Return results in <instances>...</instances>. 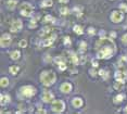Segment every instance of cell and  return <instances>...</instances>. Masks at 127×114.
Returning a JSON list of instances; mask_svg holds the SVG:
<instances>
[{
  "label": "cell",
  "instance_id": "cell-7",
  "mask_svg": "<svg viewBox=\"0 0 127 114\" xmlns=\"http://www.w3.org/2000/svg\"><path fill=\"white\" fill-rule=\"evenodd\" d=\"M22 27V23L21 21H19V20H17V21H14L13 23L11 24V27H10V29H11V32H17L20 31Z\"/></svg>",
  "mask_w": 127,
  "mask_h": 114
},
{
  "label": "cell",
  "instance_id": "cell-5",
  "mask_svg": "<svg viewBox=\"0 0 127 114\" xmlns=\"http://www.w3.org/2000/svg\"><path fill=\"white\" fill-rule=\"evenodd\" d=\"M22 93L26 97H32V96L35 93V89L31 86H26V87H23L22 88Z\"/></svg>",
  "mask_w": 127,
  "mask_h": 114
},
{
  "label": "cell",
  "instance_id": "cell-24",
  "mask_svg": "<svg viewBox=\"0 0 127 114\" xmlns=\"http://www.w3.org/2000/svg\"><path fill=\"white\" fill-rule=\"evenodd\" d=\"M6 99H8V97H6V96H1V104H5L6 103Z\"/></svg>",
  "mask_w": 127,
  "mask_h": 114
},
{
  "label": "cell",
  "instance_id": "cell-30",
  "mask_svg": "<svg viewBox=\"0 0 127 114\" xmlns=\"http://www.w3.org/2000/svg\"><path fill=\"white\" fill-rule=\"evenodd\" d=\"M92 64H94V66H97V65H98V63H97V62H92Z\"/></svg>",
  "mask_w": 127,
  "mask_h": 114
},
{
  "label": "cell",
  "instance_id": "cell-26",
  "mask_svg": "<svg viewBox=\"0 0 127 114\" xmlns=\"http://www.w3.org/2000/svg\"><path fill=\"white\" fill-rule=\"evenodd\" d=\"M122 39H123V43H124L125 45H127V35H125L124 37L122 38Z\"/></svg>",
  "mask_w": 127,
  "mask_h": 114
},
{
  "label": "cell",
  "instance_id": "cell-31",
  "mask_svg": "<svg viewBox=\"0 0 127 114\" xmlns=\"http://www.w3.org/2000/svg\"><path fill=\"white\" fill-rule=\"evenodd\" d=\"M61 1H62V2H65V1H66V0H61Z\"/></svg>",
  "mask_w": 127,
  "mask_h": 114
},
{
  "label": "cell",
  "instance_id": "cell-29",
  "mask_svg": "<svg viewBox=\"0 0 127 114\" xmlns=\"http://www.w3.org/2000/svg\"><path fill=\"white\" fill-rule=\"evenodd\" d=\"M46 111H44V110H39V111H38V113H45Z\"/></svg>",
  "mask_w": 127,
  "mask_h": 114
},
{
  "label": "cell",
  "instance_id": "cell-14",
  "mask_svg": "<svg viewBox=\"0 0 127 114\" xmlns=\"http://www.w3.org/2000/svg\"><path fill=\"white\" fill-rule=\"evenodd\" d=\"M45 39H46V40L44 41V43H42V45H44V46H49V45H51V43H53V40H54V36L51 38V39H50V38H45Z\"/></svg>",
  "mask_w": 127,
  "mask_h": 114
},
{
  "label": "cell",
  "instance_id": "cell-6",
  "mask_svg": "<svg viewBox=\"0 0 127 114\" xmlns=\"http://www.w3.org/2000/svg\"><path fill=\"white\" fill-rule=\"evenodd\" d=\"M11 43V36L9 34H3L1 39H0V43H1V47H7L9 43Z\"/></svg>",
  "mask_w": 127,
  "mask_h": 114
},
{
  "label": "cell",
  "instance_id": "cell-15",
  "mask_svg": "<svg viewBox=\"0 0 127 114\" xmlns=\"http://www.w3.org/2000/svg\"><path fill=\"white\" fill-rule=\"evenodd\" d=\"M11 58L13 60H17L20 58V51H17V50H15V51H13V52L11 53Z\"/></svg>",
  "mask_w": 127,
  "mask_h": 114
},
{
  "label": "cell",
  "instance_id": "cell-28",
  "mask_svg": "<svg viewBox=\"0 0 127 114\" xmlns=\"http://www.w3.org/2000/svg\"><path fill=\"white\" fill-rule=\"evenodd\" d=\"M72 60H73V62H74V63H76V62H77V58H75L74 55L72 57Z\"/></svg>",
  "mask_w": 127,
  "mask_h": 114
},
{
  "label": "cell",
  "instance_id": "cell-17",
  "mask_svg": "<svg viewBox=\"0 0 127 114\" xmlns=\"http://www.w3.org/2000/svg\"><path fill=\"white\" fill-rule=\"evenodd\" d=\"M42 7H51L52 5V1L51 0H46V1H44L42 2Z\"/></svg>",
  "mask_w": 127,
  "mask_h": 114
},
{
  "label": "cell",
  "instance_id": "cell-22",
  "mask_svg": "<svg viewBox=\"0 0 127 114\" xmlns=\"http://www.w3.org/2000/svg\"><path fill=\"white\" fill-rule=\"evenodd\" d=\"M26 46H27V43H26V40H21V41H20V47L24 48V47H26Z\"/></svg>",
  "mask_w": 127,
  "mask_h": 114
},
{
  "label": "cell",
  "instance_id": "cell-12",
  "mask_svg": "<svg viewBox=\"0 0 127 114\" xmlns=\"http://www.w3.org/2000/svg\"><path fill=\"white\" fill-rule=\"evenodd\" d=\"M83 104V100L79 99V98H75V99L73 100V105L76 108H80Z\"/></svg>",
  "mask_w": 127,
  "mask_h": 114
},
{
  "label": "cell",
  "instance_id": "cell-25",
  "mask_svg": "<svg viewBox=\"0 0 127 114\" xmlns=\"http://www.w3.org/2000/svg\"><path fill=\"white\" fill-rule=\"evenodd\" d=\"M123 100V96H117V97H116V99H115V102H118V101H122Z\"/></svg>",
  "mask_w": 127,
  "mask_h": 114
},
{
  "label": "cell",
  "instance_id": "cell-3",
  "mask_svg": "<svg viewBox=\"0 0 127 114\" xmlns=\"http://www.w3.org/2000/svg\"><path fill=\"white\" fill-rule=\"evenodd\" d=\"M32 12H33V8L28 5V3L22 5V7H21V14L22 15H24V16H29V15L32 14Z\"/></svg>",
  "mask_w": 127,
  "mask_h": 114
},
{
  "label": "cell",
  "instance_id": "cell-2",
  "mask_svg": "<svg viewBox=\"0 0 127 114\" xmlns=\"http://www.w3.org/2000/svg\"><path fill=\"white\" fill-rule=\"evenodd\" d=\"M111 55H112V50L109 47H103L101 51H99V53H98V57L100 59L101 58L102 59H106V58H110Z\"/></svg>",
  "mask_w": 127,
  "mask_h": 114
},
{
  "label": "cell",
  "instance_id": "cell-27",
  "mask_svg": "<svg viewBox=\"0 0 127 114\" xmlns=\"http://www.w3.org/2000/svg\"><path fill=\"white\" fill-rule=\"evenodd\" d=\"M61 12H62V14H65L66 12H67V10H66L65 8H63V9H61Z\"/></svg>",
  "mask_w": 127,
  "mask_h": 114
},
{
  "label": "cell",
  "instance_id": "cell-23",
  "mask_svg": "<svg viewBox=\"0 0 127 114\" xmlns=\"http://www.w3.org/2000/svg\"><path fill=\"white\" fill-rule=\"evenodd\" d=\"M45 21H46V22H52V21H53V17H52V16H49V15H47V16L45 17Z\"/></svg>",
  "mask_w": 127,
  "mask_h": 114
},
{
  "label": "cell",
  "instance_id": "cell-10",
  "mask_svg": "<svg viewBox=\"0 0 127 114\" xmlns=\"http://www.w3.org/2000/svg\"><path fill=\"white\" fill-rule=\"evenodd\" d=\"M42 99H44V101L45 102H50L52 99H53V96H52V93H50V92H45L44 95H42Z\"/></svg>",
  "mask_w": 127,
  "mask_h": 114
},
{
  "label": "cell",
  "instance_id": "cell-19",
  "mask_svg": "<svg viewBox=\"0 0 127 114\" xmlns=\"http://www.w3.org/2000/svg\"><path fill=\"white\" fill-rule=\"evenodd\" d=\"M74 31H75L77 34H83L82 27H80V26H75V27H74Z\"/></svg>",
  "mask_w": 127,
  "mask_h": 114
},
{
  "label": "cell",
  "instance_id": "cell-9",
  "mask_svg": "<svg viewBox=\"0 0 127 114\" xmlns=\"http://www.w3.org/2000/svg\"><path fill=\"white\" fill-rule=\"evenodd\" d=\"M61 90L63 91V92H70V91L72 90V85H71L70 83L63 84V85L61 86Z\"/></svg>",
  "mask_w": 127,
  "mask_h": 114
},
{
  "label": "cell",
  "instance_id": "cell-11",
  "mask_svg": "<svg viewBox=\"0 0 127 114\" xmlns=\"http://www.w3.org/2000/svg\"><path fill=\"white\" fill-rule=\"evenodd\" d=\"M115 77H116L117 81H123V83H124V79L126 78V74H125L124 72H117V73L115 74Z\"/></svg>",
  "mask_w": 127,
  "mask_h": 114
},
{
  "label": "cell",
  "instance_id": "cell-32",
  "mask_svg": "<svg viewBox=\"0 0 127 114\" xmlns=\"http://www.w3.org/2000/svg\"><path fill=\"white\" fill-rule=\"evenodd\" d=\"M126 112H127V107H126Z\"/></svg>",
  "mask_w": 127,
  "mask_h": 114
},
{
  "label": "cell",
  "instance_id": "cell-21",
  "mask_svg": "<svg viewBox=\"0 0 127 114\" xmlns=\"http://www.w3.org/2000/svg\"><path fill=\"white\" fill-rule=\"evenodd\" d=\"M59 67H60V70H65L66 69V65H65V63L64 62H61V63H59Z\"/></svg>",
  "mask_w": 127,
  "mask_h": 114
},
{
  "label": "cell",
  "instance_id": "cell-20",
  "mask_svg": "<svg viewBox=\"0 0 127 114\" xmlns=\"http://www.w3.org/2000/svg\"><path fill=\"white\" fill-rule=\"evenodd\" d=\"M122 87H123V81H116V84H115V88H116V89L122 88Z\"/></svg>",
  "mask_w": 127,
  "mask_h": 114
},
{
  "label": "cell",
  "instance_id": "cell-16",
  "mask_svg": "<svg viewBox=\"0 0 127 114\" xmlns=\"http://www.w3.org/2000/svg\"><path fill=\"white\" fill-rule=\"evenodd\" d=\"M20 67L19 66H11L10 67V72H11V74H17V72H19Z\"/></svg>",
  "mask_w": 127,
  "mask_h": 114
},
{
  "label": "cell",
  "instance_id": "cell-18",
  "mask_svg": "<svg viewBox=\"0 0 127 114\" xmlns=\"http://www.w3.org/2000/svg\"><path fill=\"white\" fill-rule=\"evenodd\" d=\"M8 84H9V81H8V78H2V79H1V83H0V85L2 86V87H6Z\"/></svg>",
  "mask_w": 127,
  "mask_h": 114
},
{
  "label": "cell",
  "instance_id": "cell-4",
  "mask_svg": "<svg viewBox=\"0 0 127 114\" xmlns=\"http://www.w3.org/2000/svg\"><path fill=\"white\" fill-rule=\"evenodd\" d=\"M52 110L54 112H62L64 110V103L61 100H55L52 103Z\"/></svg>",
  "mask_w": 127,
  "mask_h": 114
},
{
  "label": "cell",
  "instance_id": "cell-13",
  "mask_svg": "<svg viewBox=\"0 0 127 114\" xmlns=\"http://www.w3.org/2000/svg\"><path fill=\"white\" fill-rule=\"evenodd\" d=\"M15 5H17V1H14V0H9L7 2V7L9 9H13V8H15Z\"/></svg>",
  "mask_w": 127,
  "mask_h": 114
},
{
  "label": "cell",
  "instance_id": "cell-1",
  "mask_svg": "<svg viewBox=\"0 0 127 114\" xmlns=\"http://www.w3.org/2000/svg\"><path fill=\"white\" fill-rule=\"evenodd\" d=\"M40 79H41V83L44 85L49 86L53 84V81H55V74L53 72H45V73H42Z\"/></svg>",
  "mask_w": 127,
  "mask_h": 114
},
{
  "label": "cell",
  "instance_id": "cell-8",
  "mask_svg": "<svg viewBox=\"0 0 127 114\" xmlns=\"http://www.w3.org/2000/svg\"><path fill=\"white\" fill-rule=\"evenodd\" d=\"M111 19H112L113 22H115V23H116V22H121L123 20V15H122V13H121V12L115 11V12H113V13H112Z\"/></svg>",
  "mask_w": 127,
  "mask_h": 114
}]
</instances>
